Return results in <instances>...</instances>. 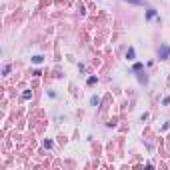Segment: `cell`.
<instances>
[{
    "label": "cell",
    "mask_w": 170,
    "mask_h": 170,
    "mask_svg": "<svg viewBox=\"0 0 170 170\" xmlns=\"http://www.w3.org/2000/svg\"><path fill=\"white\" fill-rule=\"evenodd\" d=\"M144 18H146V22H150V20L158 18V10H156L154 6H148V8H146V14H144Z\"/></svg>",
    "instance_id": "2"
},
{
    "label": "cell",
    "mask_w": 170,
    "mask_h": 170,
    "mask_svg": "<svg viewBox=\"0 0 170 170\" xmlns=\"http://www.w3.org/2000/svg\"><path fill=\"white\" fill-rule=\"evenodd\" d=\"M162 104L168 106V104H170V96H164V98H162Z\"/></svg>",
    "instance_id": "13"
},
{
    "label": "cell",
    "mask_w": 170,
    "mask_h": 170,
    "mask_svg": "<svg viewBox=\"0 0 170 170\" xmlns=\"http://www.w3.org/2000/svg\"><path fill=\"white\" fill-rule=\"evenodd\" d=\"M136 78H138V82H140V84H146V82H148V76H146V72H144V70L136 72Z\"/></svg>",
    "instance_id": "5"
},
{
    "label": "cell",
    "mask_w": 170,
    "mask_h": 170,
    "mask_svg": "<svg viewBox=\"0 0 170 170\" xmlns=\"http://www.w3.org/2000/svg\"><path fill=\"white\" fill-rule=\"evenodd\" d=\"M28 98H32V90H26V92H22V100H28Z\"/></svg>",
    "instance_id": "10"
},
{
    "label": "cell",
    "mask_w": 170,
    "mask_h": 170,
    "mask_svg": "<svg viewBox=\"0 0 170 170\" xmlns=\"http://www.w3.org/2000/svg\"><path fill=\"white\" fill-rule=\"evenodd\" d=\"M126 60H130V62H134V60H136V48H134V46H128V50H126Z\"/></svg>",
    "instance_id": "3"
},
{
    "label": "cell",
    "mask_w": 170,
    "mask_h": 170,
    "mask_svg": "<svg viewBox=\"0 0 170 170\" xmlns=\"http://www.w3.org/2000/svg\"><path fill=\"white\" fill-rule=\"evenodd\" d=\"M42 60H44L42 54H34V56H32V62H34V64H42Z\"/></svg>",
    "instance_id": "8"
},
{
    "label": "cell",
    "mask_w": 170,
    "mask_h": 170,
    "mask_svg": "<svg viewBox=\"0 0 170 170\" xmlns=\"http://www.w3.org/2000/svg\"><path fill=\"white\" fill-rule=\"evenodd\" d=\"M156 54H158V60H168V58H170V44L162 42L160 46H158Z\"/></svg>",
    "instance_id": "1"
},
{
    "label": "cell",
    "mask_w": 170,
    "mask_h": 170,
    "mask_svg": "<svg viewBox=\"0 0 170 170\" xmlns=\"http://www.w3.org/2000/svg\"><path fill=\"white\" fill-rule=\"evenodd\" d=\"M90 106H94V108L100 106V96H92V98H90Z\"/></svg>",
    "instance_id": "7"
},
{
    "label": "cell",
    "mask_w": 170,
    "mask_h": 170,
    "mask_svg": "<svg viewBox=\"0 0 170 170\" xmlns=\"http://www.w3.org/2000/svg\"><path fill=\"white\" fill-rule=\"evenodd\" d=\"M8 72H10V64H6V66H4V68H2V74H4V76H6V74H8Z\"/></svg>",
    "instance_id": "12"
},
{
    "label": "cell",
    "mask_w": 170,
    "mask_h": 170,
    "mask_svg": "<svg viewBox=\"0 0 170 170\" xmlns=\"http://www.w3.org/2000/svg\"><path fill=\"white\" fill-rule=\"evenodd\" d=\"M96 82H98V76H88V80H86V84L88 86H94Z\"/></svg>",
    "instance_id": "9"
},
{
    "label": "cell",
    "mask_w": 170,
    "mask_h": 170,
    "mask_svg": "<svg viewBox=\"0 0 170 170\" xmlns=\"http://www.w3.org/2000/svg\"><path fill=\"white\" fill-rule=\"evenodd\" d=\"M44 146H46V148H52V146H54V142H52L50 138H46V140H44Z\"/></svg>",
    "instance_id": "11"
},
{
    "label": "cell",
    "mask_w": 170,
    "mask_h": 170,
    "mask_svg": "<svg viewBox=\"0 0 170 170\" xmlns=\"http://www.w3.org/2000/svg\"><path fill=\"white\" fill-rule=\"evenodd\" d=\"M140 70H144V62H134V64H132V72L136 74V72H140Z\"/></svg>",
    "instance_id": "6"
},
{
    "label": "cell",
    "mask_w": 170,
    "mask_h": 170,
    "mask_svg": "<svg viewBox=\"0 0 170 170\" xmlns=\"http://www.w3.org/2000/svg\"><path fill=\"white\" fill-rule=\"evenodd\" d=\"M128 4H134V6H144V8H148L150 4H148V0H124Z\"/></svg>",
    "instance_id": "4"
}]
</instances>
